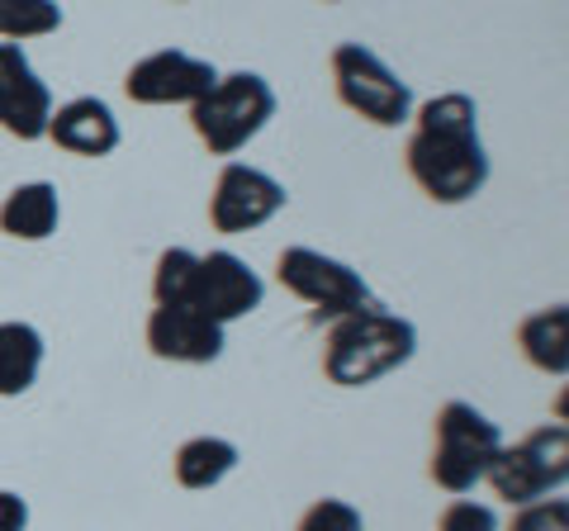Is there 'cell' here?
Instances as JSON below:
<instances>
[{
  "label": "cell",
  "mask_w": 569,
  "mask_h": 531,
  "mask_svg": "<svg viewBox=\"0 0 569 531\" xmlns=\"http://www.w3.org/2000/svg\"><path fill=\"white\" fill-rule=\"evenodd\" d=\"M408 176L437 204H466L489 186V152L479 143V110L470 96L447 91L418 104L408 138Z\"/></svg>",
  "instance_id": "obj_1"
},
{
  "label": "cell",
  "mask_w": 569,
  "mask_h": 531,
  "mask_svg": "<svg viewBox=\"0 0 569 531\" xmlns=\"http://www.w3.org/2000/svg\"><path fill=\"white\" fill-rule=\"evenodd\" d=\"M418 351V328L399 313H385L380 304L351 318H337L323 342V375L342 389L376 384L389 370L413 361Z\"/></svg>",
  "instance_id": "obj_2"
},
{
  "label": "cell",
  "mask_w": 569,
  "mask_h": 531,
  "mask_svg": "<svg viewBox=\"0 0 569 531\" xmlns=\"http://www.w3.org/2000/svg\"><path fill=\"white\" fill-rule=\"evenodd\" d=\"M271 114H276V91H271V81L257 77V72L219 77L200 100L190 104L194 133H200V143L213 157L242 152L266 123H271Z\"/></svg>",
  "instance_id": "obj_3"
},
{
  "label": "cell",
  "mask_w": 569,
  "mask_h": 531,
  "mask_svg": "<svg viewBox=\"0 0 569 531\" xmlns=\"http://www.w3.org/2000/svg\"><path fill=\"white\" fill-rule=\"evenodd\" d=\"M503 451V432L489 413H479L475 403L451 399L437 413V447H432V480L447 493H470L489 474L493 455Z\"/></svg>",
  "instance_id": "obj_4"
},
{
  "label": "cell",
  "mask_w": 569,
  "mask_h": 531,
  "mask_svg": "<svg viewBox=\"0 0 569 531\" xmlns=\"http://www.w3.org/2000/svg\"><path fill=\"white\" fill-rule=\"evenodd\" d=\"M489 489L512 508H527L537 499H550V489H565L569 480V432L565 422L527 432L518 447H503L489 465Z\"/></svg>",
  "instance_id": "obj_5"
},
{
  "label": "cell",
  "mask_w": 569,
  "mask_h": 531,
  "mask_svg": "<svg viewBox=\"0 0 569 531\" xmlns=\"http://www.w3.org/2000/svg\"><path fill=\"white\" fill-rule=\"evenodd\" d=\"M332 86H337V100H342L351 114L380 123V129H399V123H408V114H413L408 81L366 43H337Z\"/></svg>",
  "instance_id": "obj_6"
},
{
  "label": "cell",
  "mask_w": 569,
  "mask_h": 531,
  "mask_svg": "<svg viewBox=\"0 0 569 531\" xmlns=\"http://www.w3.org/2000/svg\"><path fill=\"white\" fill-rule=\"evenodd\" d=\"M276 275L284 290L313 304V313L328 318V323L376 309V294H370L361 271H351L347 261H337L328 252H313V247H284L276 261Z\"/></svg>",
  "instance_id": "obj_7"
},
{
  "label": "cell",
  "mask_w": 569,
  "mask_h": 531,
  "mask_svg": "<svg viewBox=\"0 0 569 531\" xmlns=\"http://www.w3.org/2000/svg\"><path fill=\"white\" fill-rule=\"evenodd\" d=\"M284 186L276 176H266L247 162H228L219 171V186H213V200H209V223L219 228V233H252V228L271 223L280 209H284Z\"/></svg>",
  "instance_id": "obj_8"
},
{
  "label": "cell",
  "mask_w": 569,
  "mask_h": 531,
  "mask_svg": "<svg viewBox=\"0 0 569 531\" xmlns=\"http://www.w3.org/2000/svg\"><path fill=\"white\" fill-rule=\"evenodd\" d=\"M213 81H219L213 62L194 58L186 48H162L129 67L123 91H129L133 104H194Z\"/></svg>",
  "instance_id": "obj_9"
},
{
  "label": "cell",
  "mask_w": 569,
  "mask_h": 531,
  "mask_svg": "<svg viewBox=\"0 0 569 531\" xmlns=\"http://www.w3.org/2000/svg\"><path fill=\"white\" fill-rule=\"evenodd\" d=\"M52 119V96L43 77L33 72L20 43H0V129L20 143H39L48 138Z\"/></svg>",
  "instance_id": "obj_10"
},
{
  "label": "cell",
  "mask_w": 569,
  "mask_h": 531,
  "mask_svg": "<svg viewBox=\"0 0 569 531\" xmlns=\"http://www.w3.org/2000/svg\"><path fill=\"white\" fill-rule=\"evenodd\" d=\"M148 351L157 361L209 365L223 357V323L194 304H157L148 318Z\"/></svg>",
  "instance_id": "obj_11"
},
{
  "label": "cell",
  "mask_w": 569,
  "mask_h": 531,
  "mask_svg": "<svg viewBox=\"0 0 569 531\" xmlns=\"http://www.w3.org/2000/svg\"><path fill=\"white\" fill-rule=\"evenodd\" d=\"M266 299L261 275L233 252H209L200 257V290H194V309H204L213 323H238V318L257 313Z\"/></svg>",
  "instance_id": "obj_12"
},
{
  "label": "cell",
  "mask_w": 569,
  "mask_h": 531,
  "mask_svg": "<svg viewBox=\"0 0 569 531\" xmlns=\"http://www.w3.org/2000/svg\"><path fill=\"white\" fill-rule=\"evenodd\" d=\"M48 138L71 157H110L123 133H119V119L110 104L96 96H81V100H67L52 110Z\"/></svg>",
  "instance_id": "obj_13"
},
{
  "label": "cell",
  "mask_w": 569,
  "mask_h": 531,
  "mask_svg": "<svg viewBox=\"0 0 569 531\" xmlns=\"http://www.w3.org/2000/svg\"><path fill=\"white\" fill-rule=\"evenodd\" d=\"M62 223V200H58V186L48 181H29V186H14L0 204V233L20 238V242H43L58 233Z\"/></svg>",
  "instance_id": "obj_14"
},
{
  "label": "cell",
  "mask_w": 569,
  "mask_h": 531,
  "mask_svg": "<svg viewBox=\"0 0 569 531\" xmlns=\"http://www.w3.org/2000/svg\"><path fill=\"white\" fill-rule=\"evenodd\" d=\"M518 347H522V357L541 370V375L565 380L569 375V309L565 304H550L541 313L522 318Z\"/></svg>",
  "instance_id": "obj_15"
},
{
  "label": "cell",
  "mask_w": 569,
  "mask_h": 531,
  "mask_svg": "<svg viewBox=\"0 0 569 531\" xmlns=\"http://www.w3.org/2000/svg\"><path fill=\"white\" fill-rule=\"evenodd\" d=\"M43 370V332L33 323H0V399H20Z\"/></svg>",
  "instance_id": "obj_16"
},
{
  "label": "cell",
  "mask_w": 569,
  "mask_h": 531,
  "mask_svg": "<svg viewBox=\"0 0 569 531\" xmlns=\"http://www.w3.org/2000/svg\"><path fill=\"white\" fill-rule=\"evenodd\" d=\"M238 470V447L223 437H190L176 451V484L181 489H213Z\"/></svg>",
  "instance_id": "obj_17"
},
{
  "label": "cell",
  "mask_w": 569,
  "mask_h": 531,
  "mask_svg": "<svg viewBox=\"0 0 569 531\" xmlns=\"http://www.w3.org/2000/svg\"><path fill=\"white\" fill-rule=\"evenodd\" d=\"M62 29V6L58 0H0V39H43V33Z\"/></svg>",
  "instance_id": "obj_18"
},
{
  "label": "cell",
  "mask_w": 569,
  "mask_h": 531,
  "mask_svg": "<svg viewBox=\"0 0 569 531\" xmlns=\"http://www.w3.org/2000/svg\"><path fill=\"white\" fill-rule=\"evenodd\" d=\"M194 290H200V257L186 252V247H171V252L157 257L152 271L157 304H194Z\"/></svg>",
  "instance_id": "obj_19"
},
{
  "label": "cell",
  "mask_w": 569,
  "mask_h": 531,
  "mask_svg": "<svg viewBox=\"0 0 569 531\" xmlns=\"http://www.w3.org/2000/svg\"><path fill=\"white\" fill-rule=\"evenodd\" d=\"M295 531H366V522L347 499H318Z\"/></svg>",
  "instance_id": "obj_20"
},
{
  "label": "cell",
  "mask_w": 569,
  "mask_h": 531,
  "mask_svg": "<svg viewBox=\"0 0 569 531\" xmlns=\"http://www.w3.org/2000/svg\"><path fill=\"white\" fill-rule=\"evenodd\" d=\"M437 531H498V512L489 503H475V499H456L441 508Z\"/></svg>",
  "instance_id": "obj_21"
},
{
  "label": "cell",
  "mask_w": 569,
  "mask_h": 531,
  "mask_svg": "<svg viewBox=\"0 0 569 531\" xmlns=\"http://www.w3.org/2000/svg\"><path fill=\"white\" fill-rule=\"evenodd\" d=\"M508 531H569V503L565 499H537L512 512Z\"/></svg>",
  "instance_id": "obj_22"
},
{
  "label": "cell",
  "mask_w": 569,
  "mask_h": 531,
  "mask_svg": "<svg viewBox=\"0 0 569 531\" xmlns=\"http://www.w3.org/2000/svg\"><path fill=\"white\" fill-rule=\"evenodd\" d=\"M29 527V503L14 489H0V531H24Z\"/></svg>",
  "instance_id": "obj_23"
}]
</instances>
